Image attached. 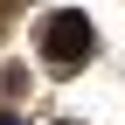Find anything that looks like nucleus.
Wrapping results in <instances>:
<instances>
[{"instance_id":"1","label":"nucleus","mask_w":125,"mask_h":125,"mask_svg":"<svg viewBox=\"0 0 125 125\" xmlns=\"http://www.w3.org/2000/svg\"><path fill=\"white\" fill-rule=\"evenodd\" d=\"M90 49H97V35H90L83 14H49V21H42V62H49V70H70V62H83Z\"/></svg>"},{"instance_id":"2","label":"nucleus","mask_w":125,"mask_h":125,"mask_svg":"<svg viewBox=\"0 0 125 125\" xmlns=\"http://www.w3.org/2000/svg\"><path fill=\"white\" fill-rule=\"evenodd\" d=\"M0 125H21V118H14V111H0Z\"/></svg>"}]
</instances>
